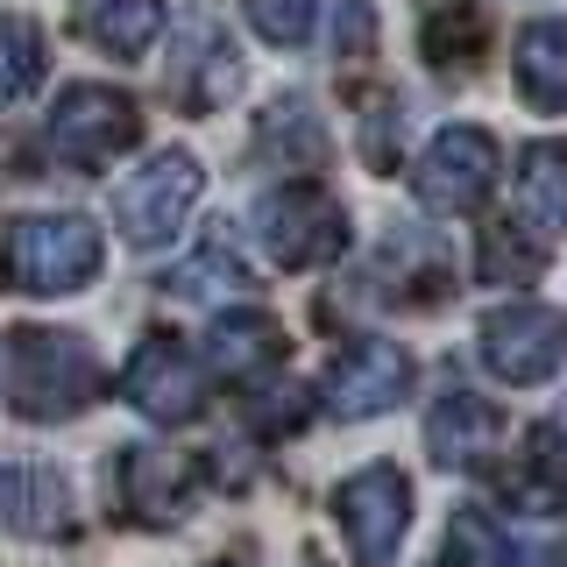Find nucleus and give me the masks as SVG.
Instances as JSON below:
<instances>
[{
	"mask_svg": "<svg viewBox=\"0 0 567 567\" xmlns=\"http://www.w3.org/2000/svg\"><path fill=\"white\" fill-rule=\"evenodd\" d=\"M100 398V354L79 333L22 327L8 341V404L14 419H71Z\"/></svg>",
	"mask_w": 567,
	"mask_h": 567,
	"instance_id": "obj_1",
	"label": "nucleus"
},
{
	"mask_svg": "<svg viewBox=\"0 0 567 567\" xmlns=\"http://www.w3.org/2000/svg\"><path fill=\"white\" fill-rule=\"evenodd\" d=\"M100 277V227L79 213H35L8 235V284L35 298H71Z\"/></svg>",
	"mask_w": 567,
	"mask_h": 567,
	"instance_id": "obj_2",
	"label": "nucleus"
},
{
	"mask_svg": "<svg viewBox=\"0 0 567 567\" xmlns=\"http://www.w3.org/2000/svg\"><path fill=\"white\" fill-rule=\"evenodd\" d=\"M43 135H50V150H58L64 164L100 171L142 135V114H135L128 93H114V85H64L58 106H50V121H43Z\"/></svg>",
	"mask_w": 567,
	"mask_h": 567,
	"instance_id": "obj_3",
	"label": "nucleus"
},
{
	"mask_svg": "<svg viewBox=\"0 0 567 567\" xmlns=\"http://www.w3.org/2000/svg\"><path fill=\"white\" fill-rule=\"evenodd\" d=\"M256 241L284 270H319V262H333L348 248V213L312 185H284L256 206Z\"/></svg>",
	"mask_w": 567,
	"mask_h": 567,
	"instance_id": "obj_4",
	"label": "nucleus"
},
{
	"mask_svg": "<svg viewBox=\"0 0 567 567\" xmlns=\"http://www.w3.org/2000/svg\"><path fill=\"white\" fill-rule=\"evenodd\" d=\"M333 518H341V539H348L354 560H362V567H390V560H398L404 525H412V483H404V468L377 461V468L348 475V483L333 489Z\"/></svg>",
	"mask_w": 567,
	"mask_h": 567,
	"instance_id": "obj_5",
	"label": "nucleus"
},
{
	"mask_svg": "<svg viewBox=\"0 0 567 567\" xmlns=\"http://www.w3.org/2000/svg\"><path fill=\"white\" fill-rule=\"evenodd\" d=\"M199 164H192L185 150H164V156H150L128 185L114 192V220H121V235H128L135 248H164L177 227H185V213L199 206Z\"/></svg>",
	"mask_w": 567,
	"mask_h": 567,
	"instance_id": "obj_6",
	"label": "nucleus"
},
{
	"mask_svg": "<svg viewBox=\"0 0 567 567\" xmlns=\"http://www.w3.org/2000/svg\"><path fill=\"white\" fill-rule=\"evenodd\" d=\"M121 398H128L142 419H156V425H185V419L206 412V377H199V362H192L171 333H156V341H142L128 354Z\"/></svg>",
	"mask_w": 567,
	"mask_h": 567,
	"instance_id": "obj_7",
	"label": "nucleus"
},
{
	"mask_svg": "<svg viewBox=\"0 0 567 567\" xmlns=\"http://www.w3.org/2000/svg\"><path fill=\"white\" fill-rule=\"evenodd\" d=\"M496 164L504 156H496V142L483 128H440L419 156V199L440 206V213H468V206L489 199Z\"/></svg>",
	"mask_w": 567,
	"mask_h": 567,
	"instance_id": "obj_8",
	"label": "nucleus"
},
{
	"mask_svg": "<svg viewBox=\"0 0 567 567\" xmlns=\"http://www.w3.org/2000/svg\"><path fill=\"white\" fill-rule=\"evenodd\" d=\"M567 354V319L554 306H504L483 319V362L511 383H546Z\"/></svg>",
	"mask_w": 567,
	"mask_h": 567,
	"instance_id": "obj_9",
	"label": "nucleus"
},
{
	"mask_svg": "<svg viewBox=\"0 0 567 567\" xmlns=\"http://www.w3.org/2000/svg\"><path fill=\"white\" fill-rule=\"evenodd\" d=\"M412 390V354L398 341H354L327 369V412L333 419H377Z\"/></svg>",
	"mask_w": 567,
	"mask_h": 567,
	"instance_id": "obj_10",
	"label": "nucleus"
},
{
	"mask_svg": "<svg viewBox=\"0 0 567 567\" xmlns=\"http://www.w3.org/2000/svg\"><path fill=\"white\" fill-rule=\"evenodd\" d=\"M192 496H199V475H192L185 454H171V447L121 454V504H128L142 525H177L192 511Z\"/></svg>",
	"mask_w": 567,
	"mask_h": 567,
	"instance_id": "obj_11",
	"label": "nucleus"
},
{
	"mask_svg": "<svg viewBox=\"0 0 567 567\" xmlns=\"http://www.w3.org/2000/svg\"><path fill=\"white\" fill-rule=\"evenodd\" d=\"M496 447H504V412L489 398H440L425 419V454L440 468H483Z\"/></svg>",
	"mask_w": 567,
	"mask_h": 567,
	"instance_id": "obj_12",
	"label": "nucleus"
},
{
	"mask_svg": "<svg viewBox=\"0 0 567 567\" xmlns=\"http://www.w3.org/2000/svg\"><path fill=\"white\" fill-rule=\"evenodd\" d=\"M0 525L8 532H58L71 525L64 475L43 461H0Z\"/></svg>",
	"mask_w": 567,
	"mask_h": 567,
	"instance_id": "obj_13",
	"label": "nucleus"
},
{
	"mask_svg": "<svg viewBox=\"0 0 567 567\" xmlns=\"http://www.w3.org/2000/svg\"><path fill=\"white\" fill-rule=\"evenodd\" d=\"M79 35L106 58L135 64L164 35V0H79Z\"/></svg>",
	"mask_w": 567,
	"mask_h": 567,
	"instance_id": "obj_14",
	"label": "nucleus"
},
{
	"mask_svg": "<svg viewBox=\"0 0 567 567\" xmlns=\"http://www.w3.org/2000/svg\"><path fill=\"white\" fill-rule=\"evenodd\" d=\"M206 354L227 369V377L256 383V377H270V369L284 362V333H277L270 312H220L206 327Z\"/></svg>",
	"mask_w": 567,
	"mask_h": 567,
	"instance_id": "obj_15",
	"label": "nucleus"
},
{
	"mask_svg": "<svg viewBox=\"0 0 567 567\" xmlns=\"http://www.w3.org/2000/svg\"><path fill=\"white\" fill-rule=\"evenodd\" d=\"M518 206L532 227L567 235V150L560 142H532L518 156Z\"/></svg>",
	"mask_w": 567,
	"mask_h": 567,
	"instance_id": "obj_16",
	"label": "nucleus"
},
{
	"mask_svg": "<svg viewBox=\"0 0 567 567\" xmlns=\"http://www.w3.org/2000/svg\"><path fill=\"white\" fill-rule=\"evenodd\" d=\"M518 85L539 114L567 106V22H532L518 35Z\"/></svg>",
	"mask_w": 567,
	"mask_h": 567,
	"instance_id": "obj_17",
	"label": "nucleus"
},
{
	"mask_svg": "<svg viewBox=\"0 0 567 567\" xmlns=\"http://www.w3.org/2000/svg\"><path fill=\"white\" fill-rule=\"evenodd\" d=\"M489 50V14L475 0H447L425 14V64L433 71H468Z\"/></svg>",
	"mask_w": 567,
	"mask_h": 567,
	"instance_id": "obj_18",
	"label": "nucleus"
},
{
	"mask_svg": "<svg viewBox=\"0 0 567 567\" xmlns=\"http://www.w3.org/2000/svg\"><path fill=\"white\" fill-rule=\"evenodd\" d=\"M185 43L199 50V71L185 79V100H192V106H220V100L241 85V58L227 50V35H213V22H192Z\"/></svg>",
	"mask_w": 567,
	"mask_h": 567,
	"instance_id": "obj_19",
	"label": "nucleus"
},
{
	"mask_svg": "<svg viewBox=\"0 0 567 567\" xmlns=\"http://www.w3.org/2000/svg\"><path fill=\"white\" fill-rule=\"evenodd\" d=\"M35 79H43V35H35V22H0V106L35 93Z\"/></svg>",
	"mask_w": 567,
	"mask_h": 567,
	"instance_id": "obj_20",
	"label": "nucleus"
},
{
	"mask_svg": "<svg viewBox=\"0 0 567 567\" xmlns=\"http://www.w3.org/2000/svg\"><path fill=\"white\" fill-rule=\"evenodd\" d=\"M177 298H220V291H248V270H235V256H227V235H213L199 256H192V270L171 277Z\"/></svg>",
	"mask_w": 567,
	"mask_h": 567,
	"instance_id": "obj_21",
	"label": "nucleus"
},
{
	"mask_svg": "<svg viewBox=\"0 0 567 567\" xmlns=\"http://www.w3.org/2000/svg\"><path fill=\"white\" fill-rule=\"evenodd\" d=\"M241 14H248V29H256L262 43L298 50L312 35V22H319V0H241Z\"/></svg>",
	"mask_w": 567,
	"mask_h": 567,
	"instance_id": "obj_22",
	"label": "nucleus"
},
{
	"mask_svg": "<svg viewBox=\"0 0 567 567\" xmlns=\"http://www.w3.org/2000/svg\"><path fill=\"white\" fill-rule=\"evenodd\" d=\"M447 567H511V546L496 539V525L483 511H461L447 525Z\"/></svg>",
	"mask_w": 567,
	"mask_h": 567,
	"instance_id": "obj_23",
	"label": "nucleus"
},
{
	"mask_svg": "<svg viewBox=\"0 0 567 567\" xmlns=\"http://www.w3.org/2000/svg\"><path fill=\"white\" fill-rule=\"evenodd\" d=\"M483 277L489 284H532L539 277V248H532L518 227H489L483 235Z\"/></svg>",
	"mask_w": 567,
	"mask_h": 567,
	"instance_id": "obj_24",
	"label": "nucleus"
},
{
	"mask_svg": "<svg viewBox=\"0 0 567 567\" xmlns=\"http://www.w3.org/2000/svg\"><path fill=\"white\" fill-rule=\"evenodd\" d=\"M248 419H256L262 433H270V425H298V419H306V390H291V383L270 390V398H256V404H248Z\"/></svg>",
	"mask_w": 567,
	"mask_h": 567,
	"instance_id": "obj_25",
	"label": "nucleus"
},
{
	"mask_svg": "<svg viewBox=\"0 0 567 567\" xmlns=\"http://www.w3.org/2000/svg\"><path fill=\"white\" fill-rule=\"evenodd\" d=\"M554 425H560V433H567V404H560V419H554Z\"/></svg>",
	"mask_w": 567,
	"mask_h": 567,
	"instance_id": "obj_26",
	"label": "nucleus"
},
{
	"mask_svg": "<svg viewBox=\"0 0 567 567\" xmlns=\"http://www.w3.org/2000/svg\"><path fill=\"white\" fill-rule=\"evenodd\" d=\"M213 567H235V560H213Z\"/></svg>",
	"mask_w": 567,
	"mask_h": 567,
	"instance_id": "obj_27",
	"label": "nucleus"
}]
</instances>
